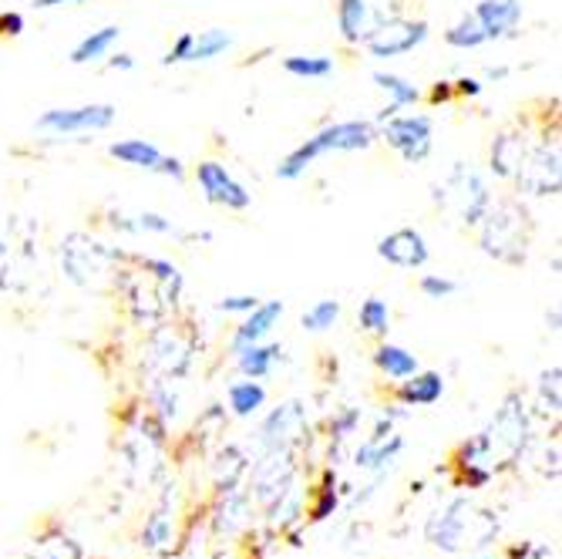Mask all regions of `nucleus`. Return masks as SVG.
<instances>
[{
	"label": "nucleus",
	"instance_id": "nucleus-1",
	"mask_svg": "<svg viewBox=\"0 0 562 559\" xmlns=\"http://www.w3.org/2000/svg\"><path fill=\"white\" fill-rule=\"evenodd\" d=\"M498 536V516L492 510H482L472 499L458 495L445 502L441 510L425 523V539L441 552H479L488 549Z\"/></svg>",
	"mask_w": 562,
	"mask_h": 559
},
{
	"label": "nucleus",
	"instance_id": "nucleus-2",
	"mask_svg": "<svg viewBox=\"0 0 562 559\" xmlns=\"http://www.w3.org/2000/svg\"><path fill=\"white\" fill-rule=\"evenodd\" d=\"M532 239V220L529 210L519 199H492L485 216L479 220V246L485 257L505 264V267H522Z\"/></svg>",
	"mask_w": 562,
	"mask_h": 559
},
{
	"label": "nucleus",
	"instance_id": "nucleus-3",
	"mask_svg": "<svg viewBox=\"0 0 562 559\" xmlns=\"http://www.w3.org/2000/svg\"><path fill=\"white\" fill-rule=\"evenodd\" d=\"M374 142H378L374 122H364V119L334 122V125L321 128L317 135H311L303 145H296L293 152H286V159L277 166V176L283 182H296L321 156H330V152H368Z\"/></svg>",
	"mask_w": 562,
	"mask_h": 559
},
{
	"label": "nucleus",
	"instance_id": "nucleus-4",
	"mask_svg": "<svg viewBox=\"0 0 562 559\" xmlns=\"http://www.w3.org/2000/svg\"><path fill=\"white\" fill-rule=\"evenodd\" d=\"M492 202L488 182L479 169L465 166V163H454L451 172L435 186V206L448 210L462 226H479V220L485 216Z\"/></svg>",
	"mask_w": 562,
	"mask_h": 559
},
{
	"label": "nucleus",
	"instance_id": "nucleus-5",
	"mask_svg": "<svg viewBox=\"0 0 562 559\" xmlns=\"http://www.w3.org/2000/svg\"><path fill=\"white\" fill-rule=\"evenodd\" d=\"M61 270L68 273L71 283L85 287V290H98L112 277V264L119 260V253H112L105 243H98L85 233H71L61 243Z\"/></svg>",
	"mask_w": 562,
	"mask_h": 559
},
{
	"label": "nucleus",
	"instance_id": "nucleus-6",
	"mask_svg": "<svg viewBox=\"0 0 562 559\" xmlns=\"http://www.w3.org/2000/svg\"><path fill=\"white\" fill-rule=\"evenodd\" d=\"M381 125L384 128L378 132V138H384L404 163L422 166L431 156V148H435V122H431V115H425V112L401 115L397 112L394 119H387Z\"/></svg>",
	"mask_w": 562,
	"mask_h": 559
},
{
	"label": "nucleus",
	"instance_id": "nucleus-7",
	"mask_svg": "<svg viewBox=\"0 0 562 559\" xmlns=\"http://www.w3.org/2000/svg\"><path fill=\"white\" fill-rule=\"evenodd\" d=\"M404 0H337V31L347 44H364L381 24L401 18Z\"/></svg>",
	"mask_w": 562,
	"mask_h": 559
},
{
	"label": "nucleus",
	"instance_id": "nucleus-8",
	"mask_svg": "<svg viewBox=\"0 0 562 559\" xmlns=\"http://www.w3.org/2000/svg\"><path fill=\"white\" fill-rule=\"evenodd\" d=\"M513 182L526 195H555L559 192V138L555 135L529 142L526 159Z\"/></svg>",
	"mask_w": 562,
	"mask_h": 559
},
{
	"label": "nucleus",
	"instance_id": "nucleus-9",
	"mask_svg": "<svg viewBox=\"0 0 562 559\" xmlns=\"http://www.w3.org/2000/svg\"><path fill=\"white\" fill-rule=\"evenodd\" d=\"M112 122H115V105L94 101V105H78V109H50L37 119V128L50 135H88V132L112 128Z\"/></svg>",
	"mask_w": 562,
	"mask_h": 559
},
{
	"label": "nucleus",
	"instance_id": "nucleus-10",
	"mask_svg": "<svg viewBox=\"0 0 562 559\" xmlns=\"http://www.w3.org/2000/svg\"><path fill=\"white\" fill-rule=\"evenodd\" d=\"M195 186L206 195V202L213 206H223V210H233V213H243L252 206V195L246 192V186L223 166V163H199L195 166Z\"/></svg>",
	"mask_w": 562,
	"mask_h": 559
},
{
	"label": "nucleus",
	"instance_id": "nucleus-11",
	"mask_svg": "<svg viewBox=\"0 0 562 559\" xmlns=\"http://www.w3.org/2000/svg\"><path fill=\"white\" fill-rule=\"evenodd\" d=\"M428 41V21H412V18H394L387 24H381L364 47L374 58H401L407 51H415Z\"/></svg>",
	"mask_w": 562,
	"mask_h": 559
},
{
	"label": "nucleus",
	"instance_id": "nucleus-12",
	"mask_svg": "<svg viewBox=\"0 0 562 559\" xmlns=\"http://www.w3.org/2000/svg\"><path fill=\"white\" fill-rule=\"evenodd\" d=\"M378 257L397 270H422L431 257L428 239L422 236V230L415 226H401L387 236H381L378 243Z\"/></svg>",
	"mask_w": 562,
	"mask_h": 559
},
{
	"label": "nucleus",
	"instance_id": "nucleus-13",
	"mask_svg": "<svg viewBox=\"0 0 562 559\" xmlns=\"http://www.w3.org/2000/svg\"><path fill=\"white\" fill-rule=\"evenodd\" d=\"M303 435H306V415H303V409L296 401H290L263 422L260 445H263V451H293V445Z\"/></svg>",
	"mask_w": 562,
	"mask_h": 559
},
{
	"label": "nucleus",
	"instance_id": "nucleus-14",
	"mask_svg": "<svg viewBox=\"0 0 562 559\" xmlns=\"http://www.w3.org/2000/svg\"><path fill=\"white\" fill-rule=\"evenodd\" d=\"M488 41L513 37L522 24V0H479L472 11Z\"/></svg>",
	"mask_w": 562,
	"mask_h": 559
},
{
	"label": "nucleus",
	"instance_id": "nucleus-15",
	"mask_svg": "<svg viewBox=\"0 0 562 559\" xmlns=\"http://www.w3.org/2000/svg\"><path fill=\"white\" fill-rule=\"evenodd\" d=\"M401 448H404V438L394 435L391 418H381L374 435L353 451V466H361V469H387L401 455Z\"/></svg>",
	"mask_w": 562,
	"mask_h": 559
},
{
	"label": "nucleus",
	"instance_id": "nucleus-16",
	"mask_svg": "<svg viewBox=\"0 0 562 559\" xmlns=\"http://www.w3.org/2000/svg\"><path fill=\"white\" fill-rule=\"evenodd\" d=\"M280 321H283V303L280 300H260L257 308L246 314V321L236 327V334H233V354L243 350V347H249V344L267 340Z\"/></svg>",
	"mask_w": 562,
	"mask_h": 559
},
{
	"label": "nucleus",
	"instance_id": "nucleus-17",
	"mask_svg": "<svg viewBox=\"0 0 562 559\" xmlns=\"http://www.w3.org/2000/svg\"><path fill=\"white\" fill-rule=\"evenodd\" d=\"M142 543H145V549L159 552V556H166L172 549V543H176V505H172L169 489L162 492L156 510H151V516L142 529Z\"/></svg>",
	"mask_w": 562,
	"mask_h": 559
},
{
	"label": "nucleus",
	"instance_id": "nucleus-18",
	"mask_svg": "<svg viewBox=\"0 0 562 559\" xmlns=\"http://www.w3.org/2000/svg\"><path fill=\"white\" fill-rule=\"evenodd\" d=\"M526 148H529V135L526 132H502L495 142H492V152H488V163H492V172L498 179H508L513 182L522 159H526Z\"/></svg>",
	"mask_w": 562,
	"mask_h": 559
},
{
	"label": "nucleus",
	"instance_id": "nucleus-19",
	"mask_svg": "<svg viewBox=\"0 0 562 559\" xmlns=\"http://www.w3.org/2000/svg\"><path fill=\"white\" fill-rule=\"evenodd\" d=\"M374 85L387 94V105L378 112V125H381V122H387V119H394L401 109H412V105H418V101H422V88H418L415 81L401 78V75L374 71Z\"/></svg>",
	"mask_w": 562,
	"mask_h": 559
},
{
	"label": "nucleus",
	"instance_id": "nucleus-20",
	"mask_svg": "<svg viewBox=\"0 0 562 559\" xmlns=\"http://www.w3.org/2000/svg\"><path fill=\"white\" fill-rule=\"evenodd\" d=\"M445 394V378L438 371H415L412 378H404L397 384V401L407 404V409H428V404L441 401Z\"/></svg>",
	"mask_w": 562,
	"mask_h": 559
},
{
	"label": "nucleus",
	"instance_id": "nucleus-21",
	"mask_svg": "<svg viewBox=\"0 0 562 559\" xmlns=\"http://www.w3.org/2000/svg\"><path fill=\"white\" fill-rule=\"evenodd\" d=\"M109 156L119 159L122 166H132V169H145V172H156L166 152L159 145H151L145 138H122V142H112L109 145Z\"/></svg>",
	"mask_w": 562,
	"mask_h": 559
},
{
	"label": "nucleus",
	"instance_id": "nucleus-22",
	"mask_svg": "<svg viewBox=\"0 0 562 559\" xmlns=\"http://www.w3.org/2000/svg\"><path fill=\"white\" fill-rule=\"evenodd\" d=\"M277 358H280V347H277V344L260 340V344H249V347L236 350V368H239V374H243V378L263 381V378H270V374H273Z\"/></svg>",
	"mask_w": 562,
	"mask_h": 559
},
{
	"label": "nucleus",
	"instance_id": "nucleus-23",
	"mask_svg": "<svg viewBox=\"0 0 562 559\" xmlns=\"http://www.w3.org/2000/svg\"><path fill=\"white\" fill-rule=\"evenodd\" d=\"M119 37H122V27H115V24L91 31L88 37H81V41L75 44V51H71V65H94V62H101V58H109V55H112V47L119 44Z\"/></svg>",
	"mask_w": 562,
	"mask_h": 559
},
{
	"label": "nucleus",
	"instance_id": "nucleus-24",
	"mask_svg": "<svg viewBox=\"0 0 562 559\" xmlns=\"http://www.w3.org/2000/svg\"><path fill=\"white\" fill-rule=\"evenodd\" d=\"M162 340L169 344L166 350L151 340V361L159 365V371L166 374V378H182L186 371H189V365H192V350L189 347H182L179 344V337L176 334H169V331H162Z\"/></svg>",
	"mask_w": 562,
	"mask_h": 559
},
{
	"label": "nucleus",
	"instance_id": "nucleus-25",
	"mask_svg": "<svg viewBox=\"0 0 562 559\" xmlns=\"http://www.w3.org/2000/svg\"><path fill=\"white\" fill-rule=\"evenodd\" d=\"M374 365H378L381 374H387L394 381H404V378H412L418 371V358L401 344H381L374 350Z\"/></svg>",
	"mask_w": 562,
	"mask_h": 559
},
{
	"label": "nucleus",
	"instance_id": "nucleus-26",
	"mask_svg": "<svg viewBox=\"0 0 562 559\" xmlns=\"http://www.w3.org/2000/svg\"><path fill=\"white\" fill-rule=\"evenodd\" d=\"M142 270H145L151 280H156V287L162 290V297H166L169 308H176L179 297H182V287H186L179 267L169 264V260H162V257H145V260H142Z\"/></svg>",
	"mask_w": 562,
	"mask_h": 559
},
{
	"label": "nucleus",
	"instance_id": "nucleus-27",
	"mask_svg": "<svg viewBox=\"0 0 562 559\" xmlns=\"http://www.w3.org/2000/svg\"><path fill=\"white\" fill-rule=\"evenodd\" d=\"M263 404H267V388L260 381H236L229 384V409L236 418H252V415H260L263 412Z\"/></svg>",
	"mask_w": 562,
	"mask_h": 559
},
{
	"label": "nucleus",
	"instance_id": "nucleus-28",
	"mask_svg": "<svg viewBox=\"0 0 562 559\" xmlns=\"http://www.w3.org/2000/svg\"><path fill=\"white\" fill-rule=\"evenodd\" d=\"M485 41H488V37H485L479 18H475L472 11L462 14V18H458V21L445 31V44H448V47H458V51H475V47H482Z\"/></svg>",
	"mask_w": 562,
	"mask_h": 559
},
{
	"label": "nucleus",
	"instance_id": "nucleus-29",
	"mask_svg": "<svg viewBox=\"0 0 562 559\" xmlns=\"http://www.w3.org/2000/svg\"><path fill=\"white\" fill-rule=\"evenodd\" d=\"M233 47V34H226L223 27L213 31H202L199 37H192V51H189V62H213L220 55Z\"/></svg>",
	"mask_w": 562,
	"mask_h": 559
},
{
	"label": "nucleus",
	"instance_id": "nucleus-30",
	"mask_svg": "<svg viewBox=\"0 0 562 559\" xmlns=\"http://www.w3.org/2000/svg\"><path fill=\"white\" fill-rule=\"evenodd\" d=\"M357 324H361V331L371 334V337H387V331H391V311H387V303L381 297H368L361 303V311H357Z\"/></svg>",
	"mask_w": 562,
	"mask_h": 559
},
{
	"label": "nucleus",
	"instance_id": "nucleus-31",
	"mask_svg": "<svg viewBox=\"0 0 562 559\" xmlns=\"http://www.w3.org/2000/svg\"><path fill=\"white\" fill-rule=\"evenodd\" d=\"M34 559H85V552L68 533H47L34 543Z\"/></svg>",
	"mask_w": 562,
	"mask_h": 559
},
{
	"label": "nucleus",
	"instance_id": "nucleus-32",
	"mask_svg": "<svg viewBox=\"0 0 562 559\" xmlns=\"http://www.w3.org/2000/svg\"><path fill=\"white\" fill-rule=\"evenodd\" d=\"M283 71L293 78H306V81H321L334 75V62L324 55H293L283 62Z\"/></svg>",
	"mask_w": 562,
	"mask_h": 559
},
{
	"label": "nucleus",
	"instance_id": "nucleus-33",
	"mask_svg": "<svg viewBox=\"0 0 562 559\" xmlns=\"http://www.w3.org/2000/svg\"><path fill=\"white\" fill-rule=\"evenodd\" d=\"M246 476V459L239 448H226L223 459L216 462V492H233L239 489V479Z\"/></svg>",
	"mask_w": 562,
	"mask_h": 559
},
{
	"label": "nucleus",
	"instance_id": "nucleus-34",
	"mask_svg": "<svg viewBox=\"0 0 562 559\" xmlns=\"http://www.w3.org/2000/svg\"><path fill=\"white\" fill-rule=\"evenodd\" d=\"M112 226L115 230H125V233H176L172 220H166L159 213H135V216L115 213L112 216Z\"/></svg>",
	"mask_w": 562,
	"mask_h": 559
},
{
	"label": "nucleus",
	"instance_id": "nucleus-35",
	"mask_svg": "<svg viewBox=\"0 0 562 559\" xmlns=\"http://www.w3.org/2000/svg\"><path fill=\"white\" fill-rule=\"evenodd\" d=\"M337 502H340V492H337V472L327 469L324 472V482L317 489V502H314V510H311V519L314 523H324L337 513Z\"/></svg>",
	"mask_w": 562,
	"mask_h": 559
},
{
	"label": "nucleus",
	"instance_id": "nucleus-36",
	"mask_svg": "<svg viewBox=\"0 0 562 559\" xmlns=\"http://www.w3.org/2000/svg\"><path fill=\"white\" fill-rule=\"evenodd\" d=\"M340 321V303L337 300H317L311 311L303 314V327L311 334H324Z\"/></svg>",
	"mask_w": 562,
	"mask_h": 559
},
{
	"label": "nucleus",
	"instance_id": "nucleus-37",
	"mask_svg": "<svg viewBox=\"0 0 562 559\" xmlns=\"http://www.w3.org/2000/svg\"><path fill=\"white\" fill-rule=\"evenodd\" d=\"M559 365H552L542 381H539V398H542V412L546 415H559Z\"/></svg>",
	"mask_w": 562,
	"mask_h": 559
},
{
	"label": "nucleus",
	"instance_id": "nucleus-38",
	"mask_svg": "<svg viewBox=\"0 0 562 559\" xmlns=\"http://www.w3.org/2000/svg\"><path fill=\"white\" fill-rule=\"evenodd\" d=\"M422 293L428 300H451L458 293V283L451 277H441V273H428L422 277Z\"/></svg>",
	"mask_w": 562,
	"mask_h": 559
},
{
	"label": "nucleus",
	"instance_id": "nucleus-39",
	"mask_svg": "<svg viewBox=\"0 0 562 559\" xmlns=\"http://www.w3.org/2000/svg\"><path fill=\"white\" fill-rule=\"evenodd\" d=\"M361 418H364L361 409H344V412H337V415L330 418V435H334L337 441L350 438V435L357 432V425H361Z\"/></svg>",
	"mask_w": 562,
	"mask_h": 559
},
{
	"label": "nucleus",
	"instance_id": "nucleus-40",
	"mask_svg": "<svg viewBox=\"0 0 562 559\" xmlns=\"http://www.w3.org/2000/svg\"><path fill=\"white\" fill-rule=\"evenodd\" d=\"M257 303H260V297H252V293H233V297H223L220 303H216V308L223 311V314H249L252 308H257Z\"/></svg>",
	"mask_w": 562,
	"mask_h": 559
},
{
	"label": "nucleus",
	"instance_id": "nucleus-41",
	"mask_svg": "<svg viewBox=\"0 0 562 559\" xmlns=\"http://www.w3.org/2000/svg\"><path fill=\"white\" fill-rule=\"evenodd\" d=\"M192 37H195V34H179V37H176V44L169 47V55L162 58V65H166V68H169V65H182V62H189Z\"/></svg>",
	"mask_w": 562,
	"mask_h": 559
},
{
	"label": "nucleus",
	"instance_id": "nucleus-42",
	"mask_svg": "<svg viewBox=\"0 0 562 559\" xmlns=\"http://www.w3.org/2000/svg\"><path fill=\"white\" fill-rule=\"evenodd\" d=\"M18 34H24V14L4 11L0 14V37H18Z\"/></svg>",
	"mask_w": 562,
	"mask_h": 559
},
{
	"label": "nucleus",
	"instance_id": "nucleus-43",
	"mask_svg": "<svg viewBox=\"0 0 562 559\" xmlns=\"http://www.w3.org/2000/svg\"><path fill=\"white\" fill-rule=\"evenodd\" d=\"M156 404H159V415H162V422H169V418H176V404H179V398L169 391V388H159V394H156Z\"/></svg>",
	"mask_w": 562,
	"mask_h": 559
},
{
	"label": "nucleus",
	"instance_id": "nucleus-44",
	"mask_svg": "<svg viewBox=\"0 0 562 559\" xmlns=\"http://www.w3.org/2000/svg\"><path fill=\"white\" fill-rule=\"evenodd\" d=\"M159 176H169V179H186V169H182V163L176 159V156H162V163H159V169H156Z\"/></svg>",
	"mask_w": 562,
	"mask_h": 559
},
{
	"label": "nucleus",
	"instance_id": "nucleus-45",
	"mask_svg": "<svg viewBox=\"0 0 562 559\" xmlns=\"http://www.w3.org/2000/svg\"><path fill=\"white\" fill-rule=\"evenodd\" d=\"M458 94H469V98L482 94V81L479 78H462V81H458Z\"/></svg>",
	"mask_w": 562,
	"mask_h": 559
},
{
	"label": "nucleus",
	"instance_id": "nucleus-46",
	"mask_svg": "<svg viewBox=\"0 0 562 559\" xmlns=\"http://www.w3.org/2000/svg\"><path fill=\"white\" fill-rule=\"evenodd\" d=\"M109 68H112V71H132V68H135V58H132V55H112V58H109Z\"/></svg>",
	"mask_w": 562,
	"mask_h": 559
},
{
	"label": "nucleus",
	"instance_id": "nucleus-47",
	"mask_svg": "<svg viewBox=\"0 0 562 559\" xmlns=\"http://www.w3.org/2000/svg\"><path fill=\"white\" fill-rule=\"evenodd\" d=\"M448 98H451V81H438L435 91H431V101L438 105V101H448Z\"/></svg>",
	"mask_w": 562,
	"mask_h": 559
},
{
	"label": "nucleus",
	"instance_id": "nucleus-48",
	"mask_svg": "<svg viewBox=\"0 0 562 559\" xmlns=\"http://www.w3.org/2000/svg\"><path fill=\"white\" fill-rule=\"evenodd\" d=\"M65 4H81V0H34V8L47 11V8H65Z\"/></svg>",
	"mask_w": 562,
	"mask_h": 559
},
{
	"label": "nucleus",
	"instance_id": "nucleus-49",
	"mask_svg": "<svg viewBox=\"0 0 562 559\" xmlns=\"http://www.w3.org/2000/svg\"><path fill=\"white\" fill-rule=\"evenodd\" d=\"M472 559H495V556H492V552H488V549H479V552H475V556H472Z\"/></svg>",
	"mask_w": 562,
	"mask_h": 559
}]
</instances>
